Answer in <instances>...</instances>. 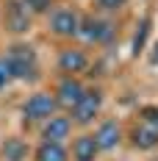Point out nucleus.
Returning a JSON list of instances; mask_svg holds the SVG:
<instances>
[{
    "mask_svg": "<svg viewBox=\"0 0 158 161\" xmlns=\"http://www.w3.org/2000/svg\"><path fill=\"white\" fill-rule=\"evenodd\" d=\"M3 58L8 64L11 80H36V75H39V58H36V50L31 45H11Z\"/></svg>",
    "mask_w": 158,
    "mask_h": 161,
    "instance_id": "obj_1",
    "label": "nucleus"
},
{
    "mask_svg": "<svg viewBox=\"0 0 158 161\" xmlns=\"http://www.w3.org/2000/svg\"><path fill=\"white\" fill-rule=\"evenodd\" d=\"M56 111H58V103H56V95H50V92H36L22 106V117L28 122H45Z\"/></svg>",
    "mask_w": 158,
    "mask_h": 161,
    "instance_id": "obj_2",
    "label": "nucleus"
},
{
    "mask_svg": "<svg viewBox=\"0 0 158 161\" xmlns=\"http://www.w3.org/2000/svg\"><path fill=\"white\" fill-rule=\"evenodd\" d=\"M100 108H103V92H100V89H86V92L80 95V100L69 108V111H72L69 119H72L75 125H89L97 114H100Z\"/></svg>",
    "mask_w": 158,
    "mask_h": 161,
    "instance_id": "obj_3",
    "label": "nucleus"
},
{
    "mask_svg": "<svg viewBox=\"0 0 158 161\" xmlns=\"http://www.w3.org/2000/svg\"><path fill=\"white\" fill-rule=\"evenodd\" d=\"M78 36L92 42V45H103V42H108L114 36V25L108 19H100V17H86V19H80Z\"/></svg>",
    "mask_w": 158,
    "mask_h": 161,
    "instance_id": "obj_4",
    "label": "nucleus"
},
{
    "mask_svg": "<svg viewBox=\"0 0 158 161\" xmlns=\"http://www.w3.org/2000/svg\"><path fill=\"white\" fill-rule=\"evenodd\" d=\"M78 28H80V17L72 8H58L50 17V31L56 36H78Z\"/></svg>",
    "mask_w": 158,
    "mask_h": 161,
    "instance_id": "obj_5",
    "label": "nucleus"
},
{
    "mask_svg": "<svg viewBox=\"0 0 158 161\" xmlns=\"http://www.w3.org/2000/svg\"><path fill=\"white\" fill-rule=\"evenodd\" d=\"M83 92H86V86H83L78 78L64 75L61 83H58V89H56V103H58V108H72V106L80 100Z\"/></svg>",
    "mask_w": 158,
    "mask_h": 161,
    "instance_id": "obj_6",
    "label": "nucleus"
},
{
    "mask_svg": "<svg viewBox=\"0 0 158 161\" xmlns=\"http://www.w3.org/2000/svg\"><path fill=\"white\" fill-rule=\"evenodd\" d=\"M69 133H72V119H69V117L53 114L50 119H45V128H42V139H45V142L61 145L64 139H69Z\"/></svg>",
    "mask_w": 158,
    "mask_h": 161,
    "instance_id": "obj_7",
    "label": "nucleus"
},
{
    "mask_svg": "<svg viewBox=\"0 0 158 161\" xmlns=\"http://www.w3.org/2000/svg\"><path fill=\"white\" fill-rule=\"evenodd\" d=\"M89 67V56L83 53V50H78V47H67V50H61L58 53V69H61L64 75H78V72H83Z\"/></svg>",
    "mask_w": 158,
    "mask_h": 161,
    "instance_id": "obj_8",
    "label": "nucleus"
},
{
    "mask_svg": "<svg viewBox=\"0 0 158 161\" xmlns=\"http://www.w3.org/2000/svg\"><path fill=\"white\" fill-rule=\"evenodd\" d=\"M6 25L14 33H25L31 31V11L22 0H11L8 8H6Z\"/></svg>",
    "mask_w": 158,
    "mask_h": 161,
    "instance_id": "obj_9",
    "label": "nucleus"
},
{
    "mask_svg": "<svg viewBox=\"0 0 158 161\" xmlns=\"http://www.w3.org/2000/svg\"><path fill=\"white\" fill-rule=\"evenodd\" d=\"M95 142H97V147H100V153H103V150H114V147L122 142V130H119V125H117L114 119L103 122V125L97 128V133H95Z\"/></svg>",
    "mask_w": 158,
    "mask_h": 161,
    "instance_id": "obj_10",
    "label": "nucleus"
},
{
    "mask_svg": "<svg viewBox=\"0 0 158 161\" xmlns=\"http://www.w3.org/2000/svg\"><path fill=\"white\" fill-rule=\"evenodd\" d=\"M130 142L139 150H153V147H158V128L147 125V122H139L130 130Z\"/></svg>",
    "mask_w": 158,
    "mask_h": 161,
    "instance_id": "obj_11",
    "label": "nucleus"
},
{
    "mask_svg": "<svg viewBox=\"0 0 158 161\" xmlns=\"http://www.w3.org/2000/svg\"><path fill=\"white\" fill-rule=\"evenodd\" d=\"M97 156H100V147H97L92 133H83L72 142V158L75 161H95Z\"/></svg>",
    "mask_w": 158,
    "mask_h": 161,
    "instance_id": "obj_12",
    "label": "nucleus"
},
{
    "mask_svg": "<svg viewBox=\"0 0 158 161\" xmlns=\"http://www.w3.org/2000/svg\"><path fill=\"white\" fill-rule=\"evenodd\" d=\"M33 158H36V161H69V153H67V147H64V145L42 142V145L36 147Z\"/></svg>",
    "mask_w": 158,
    "mask_h": 161,
    "instance_id": "obj_13",
    "label": "nucleus"
},
{
    "mask_svg": "<svg viewBox=\"0 0 158 161\" xmlns=\"http://www.w3.org/2000/svg\"><path fill=\"white\" fill-rule=\"evenodd\" d=\"M3 156H6V161H25L28 147L22 145V139H6V145H3Z\"/></svg>",
    "mask_w": 158,
    "mask_h": 161,
    "instance_id": "obj_14",
    "label": "nucleus"
},
{
    "mask_svg": "<svg viewBox=\"0 0 158 161\" xmlns=\"http://www.w3.org/2000/svg\"><path fill=\"white\" fill-rule=\"evenodd\" d=\"M147 33H150V19H142V25H139V31H136V39H133V53H136V56H139V50H144Z\"/></svg>",
    "mask_w": 158,
    "mask_h": 161,
    "instance_id": "obj_15",
    "label": "nucleus"
},
{
    "mask_svg": "<svg viewBox=\"0 0 158 161\" xmlns=\"http://www.w3.org/2000/svg\"><path fill=\"white\" fill-rule=\"evenodd\" d=\"M139 122H147V125L158 128V106H144L139 111Z\"/></svg>",
    "mask_w": 158,
    "mask_h": 161,
    "instance_id": "obj_16",
    "label": "nucleus"
},
{
    "mask_svg": "<svg viewBox=\"0 0 158 161\" xmlns=\"http://www.w3.org/2000/svg\"><path fill=\"white\" fill-rule=\"evenodd\" d=\"M22 3L28 6V11H31V14H42V11H47V8H50V3H53V0H22Z\"/></svg>",
    "mask_w": 158,
    "mask_h": 161,
    "instance_id": "obj_17",
    "label": "nucleus"
},
{
    "mask_svg": "<svg viewBox=\"0 0 158 161\" xmlns=\"http://www.w3.org/2000/svg\"><path fill=\"white\" fill-rule=\"evenodd\" d=\"M125 3H128V0H97V6H100L103 11H119Z\"/></svg>",
    "mask_w": 158,
    "mask_h": 161,
    "instance_id": "obj_18",
    "label": "nucleus"
},
{
    "mask_svg": "<svg viewBox=\"0 0 158 161\" xmlns=\"http://www.w3.org/2000/svg\"><path fill=\"white\" fill-rule=\"evenodd\" d=\"M6 83H11V72H8V64H6V58L0 56V92L6 89Z\"/></svg>",
    "mask_w": 158,
    "mask_h": 161,
    "instance_id": "obj_19",
    "label": "nucleus"
},
{
    "mask_svg": "<svg viewBox=\"0 0 158 161\" xmlns=\"http://www.w3.org/2000/svg\"><path fill=\"white\" fill-rule=\"evenodd\" d=\"M153 50H155V53L150 56V64H153V67H158V42H155V47H153Z\"/></svg>",
    "mask_w": 158,
    "mask_h": 161,
    "instance_id": "obj_20",
    "label": "nucleus"
}]
</instances>
